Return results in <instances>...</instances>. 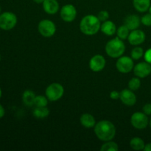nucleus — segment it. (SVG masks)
Returning <instances> with one entry per match:
<instances>
[{
  "label": "nucleus",
  "instance_id": "30",
  "mask_svg": "<svg viewBox=\"0 0 151 151\" xmlns=\"http://www.w3.org/2000/svg\"><path fill=\"white\" fill-rule=\"evenodd\" d=\"M144 58L146 62H147V63L151 64V48L148 49V50L145 52Z\"/></svg>",
  "mask_w": 151,
  "mask_h": 151
},
{
  "label": "nucleus",
  "instance_id": "35",
  "mask_svg": "<svg viewBox=\"0 0 151 151\" xmlns=\"http://www.w3.org/2000/svg\"><path fill=\"white\" fill-rule=\"evenodd\" d=\"M1 96H2V91H1V88H0V99H1Z\"/></svg>",
  "mask_w": 151,
  "mask_h": 151
},
{
  "label": "nucleus",
  "instance_id": "37",
  "mask_svg": "<svg viewBox=\"0 0 151 151\" xmlns=\"http://www.w3.org/2000/svg\"><path fill=\"white\" fill-rule=\"evenodd\" d=\"M149 124H150V128H151V119H150V122H149Z\"/></svg>",
  "mask_w": 151,
  "mask_h": 151
},
{
  "label": "nucleus",
  "instance_id": "13",
  "mask_svg": "<svg viewBox=\"0 0 151 151\" xmlns=\"http://www.w3.org/2000/svg\"><path fill=\"white\" fill-rule=\"evenodd\" d=\"M119 99L123 104L128 106H133L137 103V96L131 89L122 90Z\"/></svg>",
  "mask_w": 151,
  "mask_h": 151
},
{
  "label": "nucleus",
  "instance_id": "10",
  "mask_svg": "<svg viewBox=\"0 0 151 151\" xmlns=\"http://www.w3.org/2000/svg\"><path fill=\"white\" fill-rule=\"evenodd\" d=\"M134 75L139 78H145L151 74V64L147 62H141L134 67Z\"/></svg>",
  "mask_w": 151,
  "mask_h": 151
},
{
  "label": "nucleus",
  "instance_id": "9",
  "mask_svg": "<svg viewBox=\"0 0 151 151\" xmlns=\"http://www.w3.org/2000/svg\"><path fill=\"white\" fill-rule=\"evenodd\" d=\"M60 17L64 22H72L77 16V10L74 5L71 4L63 6L60 10Z\"/></svg>",
  "mask_w": 151,
  "mask_h": 151
},
{
  "label": "nucleus",
  "instance_id": "12",
  "mask_svg": "<svg viewBox=\"0 0 151 151\" xmlns=\"http://www.w3.org/2000/svg\"><path fill=\"white\" fill-rule=\"evenodd\" d=\"M145 33L141 29H134L130 32L128 40L133 46H137L142 44L145 41Z\"/></svg>",
  "mask_w": 151,
  "mask_h": 151
},
{
  "label": "nucleus",
  "instance_id": "39",
  "mask_svg": "<svg viewBox=\"0 0 151 151\" xmlns=\"http://www.w3.org/2000/svg\"><path fill=\"white\" fill-rule=\"evenodd\" d=\"M1 55H0V61H1Z\"/></svg>",
  "mask_w": 151,
  "mask_h": 151
},
{
  "label": "nucleus",
  "instance_id": "26",
  "mask_svg": "<svg viewBox=\"0 0 151 151\" xmlns=\"http://www.w3.org/2000/svg\"><path fill=\"white\" fill-rule=\"evenodd\" d=\"M144 50L142 47H136L131 51V58L133 60H139L143 55H144Z\"/></svg>",
  "mask_w": 151,
  "mask_h": 151
},
{
  "label": "nucleus",
  "instance_id": "36",
  "mask_svg": "<svg viewBox=\"0 0 151 151\" xmlns=\"http://www.w3.org/2000/svg\"><path fill=\"white\" fill-rule=\"evenodd\" d=\"M149 13H151V4H150V7H149Z\"/></svg>",
  "mask_w": 151,
  "mask_h": 151
},
{
  "label": "nucleus",
  "instance_id": "18",
  "mask_svg": "<svg viewBox=\"0 0 151 151\" xmlns=\"http://www.w3.org/2000/svg\"><path fill=\"white\" fill-rule=\"evenodd\" d=\"M151 0H133V4L136 10L140 13H145L149 10Z\"/></svg>",
  "mask_w": 151,
  "mask_h": 151
},
{
  "label": "nucleus",
  "instance_id": "14",
  "mask_svg": "<svg viewBox=\"0 0 151 151\" xmlns=\"http://www.w3.org/2000/svg\"><path fill=\"white\" fill-rule=\"evenodd\" d=\"M124 24L130 29V30H134L139 27L141 24V19L138 15L132 14L128 15L126 16L124 22Z\"/></svg>",
  "mask_w": 151,
  "mask_h": 151
},
{
  "label": "nucleus",
  "instance_id": "2",
  "mask_svg": "<svg viewBox=\"0 0 151 151\" xmlns=\"http://www.w3.org/2000/svg\"><path fill=\"white\" fill-rule=\"evenodd\" d=\"M101 27L100 19L94 15L84 16L80 23V29L86 35H94L99 32Z\"/></svg>",
  "mask_w": 151,
  "mask_h": 151
},
{
  "label": "nucleus",
  "instance_id": "19",
  "mask_svg": "<svg viewBox=\"0 0 151 151\" xmlns=\"http://www.w3.org/2000/svg\"><path fill=\"white\" fill-rule=\"evenodd\" d=\"M35 94L31 90H26L22 94V101L27 106H32L34 105L35 100Z\"/></svg>",
  "mask_w": 151,
  "mask_h": 151
},
{
  "label": "nucleus",
  "instance_id": "6",
  "mask_svg": "<svg viewBox=\"0 0 151 151\" xmlns=\"http://www.w3.org/2000/svg\"><path fill=\"white\" fill-rule=\"evenodd\" d=\"M38 29L42 36L50 38L56 32V26L53 22L49 19H44L38 23Z\"/></svg>",
  "mask_w": 151,
  "mask_h": 151
},
{
  "label": "nucleus",
  "instance_id": "23",
  "mask_svg": "<svg viewBox=\"0 0 151 151\" xmlns=\"http://www.w3.org/2000/svg\"><path fill=\"white\" fill-rule=\"evenodd\" d=\"M118 145L114 142H112L111 140L110 141L106 142V143L102 145L100 150L101 151H116L118 150Z\"/></svg>",
  "mask_w": 151,
  "mask_h": 151
},
{
  "label": "nucleus",
  "instance_id": "3",
  "mask_svg": "<svg viewBox=\"0 0 151 151\" xmlns=\"http://www.w3.org/2000/svg\"><path fill=\"white\" fill-rule=\"evenodd\" d=\"M125 51V45L123 41L118 37L111 39L106 44V52L109 56L113 58H118L122 56Z\"/></svg>",
  "mask_w": 151,
  "mask_h": 151
},
{
  "label": "nucleus",
  "instance_id": "31",
  "mask_svg": "<svg viewBox=\"0 0 151 151\" xmlns=\"http://www.w3.org/2000/svg\"><path fill=\"white\" fill-rule=\"evenodd\" d=\"M119 96H120V92L117 91H112L110 93V97L112 100H117L119 99Z\"/></svg>",
  "mask_w": 151,
  "mask_h": 151
},
{
  "label": "nucleus",
  "instance_id": "16",
  "mask_svg": "<svg viewBox=\"0 0 151 151\" xmlns=\"http://www.w3.org/2000/svg\"><path fill=\"white\" fill-rule=\"evenodd\" d=\"M100 30L106 35H113L116 32V27L115 24L111 21H106L103 22V23L101 24Z\"/></svg>",
  "mask_w": 151,
  "mask_h": 151
},
{
  "label": "nucleus",
  "instance_id": "38",
  "mask_svg": "<svg viewBox=\"0 0 151 151\" xmlns=\"http://www.w3.org/2000/svg\"><path fill=\"white\" fill-rule=\"evenodd\" d=\"M1 6H0V14H1Z\"/></svg>",
  "mask_w": 151,
  "mask_h": 151
},
{
  "label": "nucleus",
  "instance_id": "33",
  "mask_svg": "<svg viewBox=\"0 0 151 151\" xmlns=\"http://www.w3.org/2000/svg\"><path fill=\"white\" fill-rule=\"evenodd\" d=\"M144 150L145 151H151V143H148V144L145 145Z\"/></svg>",
  "mask_w": 151,
  "mask_h": 151
},
{
  "label": "nucleus",
  "instance_id": "34",
  "mask_svg": "<svg viewBox=\"0 0 151 151\" xmlns=\"http://www.w3.org/2000/svg\"><path fill=\"white\" fill-rule=\"evenodd\" d=\"M33 1L36 3V4H43L44 0H33Z\"/></svg>",
  "mask_w": 151,
  "mask_h": 151
},
{
  "label": "nucleus",
  "instance_id": "25",
  "mask_svg": "<svg viewBox=\"0 0 151 151\" xmlns=\"http://www.w3.org/2000/svg\"><path fill=\"white\" fill-rule=\"evenodd\" d=\"M141 86V81L139 80V78H133L130 80L128 82V87L129 89L132 91H137Z\"/></svg>",
  "mask_w": 151,
  "mask_h": 151
},
{
  "label": "nucleus",
  "instance_id": "4",
  "mask_svg": "<svg viewBox=\"0 0 151 151\" xmlns=\"http://www.w3.org/2000/svg\"><path fill=\"white\" fill-rule=\"evenodd\" d=\"M17 16L12 12H4L0 14V29L3 30H10L17 24Z\"/></svg>",
  "mask_w": 151,
  "mask_h": 151
},
{
  "label": "nucleus",
  "instance_id": "17",
  "mask_svg": "<svg viewBox=\"0 0 151 151\" xmlns=\"http://www.w3.org/2000/svg\"><path fill=\"white\" fill-rule=\"evenodd\" d=\"M80 122L81 125L86 128H94L96 125L95 119L90 114H83L80 118Z\"/></svg>",
  "mask_w": 151,
  "mask_h": 151
},
{
  "label": "nucleus",
  "instance_id": "5",
  "mask_svg": "<svg viewBox=\"0 0 151 151\" xmlns=\"http://www.w3.org/2000/svg\"><path fill=\"white\" fill-rule=\"evenodd\" d=\"M46 96L50 101H57L63 97L64 94V88L63 86L58 83H53L46 88Z\"/></svg>",
  "mask_w": 151,
  "mask_h": 151
},
{
  "label": "nucleus",
  "instance_id": "28",
  "mask_svg": "<svg viewBox=\"0 0 151 151\" xmlns=\"http://www.w3.org/2000/svg\"><path fill=\"white\" fill-rule=\"evenodd\" d=\"M97 17L100 19V22H106V21H107L108 19H109V12L106 11V10H101V11L98 13Z\"/></svg>",
  "mask_w": 151,
  "mask_h": 151
},
{
  "label": "nucleus",
  "instance_id": "8",
  "mask_svg": "<svg viewBox=\"0 0 151 151\" xmlns=\"http://www.w3.org/2000/svg\"><path fill=\"white\" fill-rule=\"evenodd\" d=\"M116 67L117 70L121 73L126 74L134 69V63L132 58L128 56H121L118 58L116 63Z\"/></svg>",
  "mask_w": 151,
  "mask_h": 151
},
{
  "label": "nucleus",
  "instance_id": "27",
  "mask_svg": "<svg viewBox=\"0 0 151 151\" xmlns=\"http://www.w3.org/2000/svg\"><path fill=\"white\" fill-rule=\"evenodd\" d=\"M141 23H142L145 26H151V13H149L144 15L141 18Z\"/></svg>",
  "mask_w": 151,
  "mask_h": 151
},
{
  "label": "nucleus",
  "instance_id": "22",
  "mask_svg": "<svg viewBox=\"0 0 151 151\" xmlns=\"http://www.w3.org/2000/svg\"><path fill=\"white\" fill-rule=\"evenodd\" d=\"M129 31L130 29L125 24L122 25V26H120L116 29L117 37L119 38H120L121 40H122V41H124V40L127 39L128 38V35L130 34Z\"/></svg>",
  "mask_w": 151,
  "mask_h": 151
},
{
  "label": "nucleus",
  "instance_id": "1",
  "mask_svg": "<svg viewBox=\"0 0 151 151\" xmlns=\"http://www.w3.org/2000/svg\"><path fill=\"white\" fill-rule=\"evenodd\" d=\"M94 133L97 138L101 141H110L116 135V128L110 121L101 120L94 126Z\"/></svg>",
  "mask_w": 151,
  "mask_h": 151
},
{
  "label": "nucleus",
  "instance_id": "7",
  "mask_svg": "<svg viewBox=\"0 0 151 151\" xmlns=\"http://www.w3.org/2000/svg\"><path fill=\"white\" fill-rule=\"evenodd\" d=\"M131 122L136 129L143 130L148 125L149 119L147 115L143 112H136L131 116Z\"/></svg>",
  "mask_w": 151,
  "mask_h": 151
},
{
  "label": "nucleus",
  "instance_id": "21",
  "mask_svg": "<svg viewBox=\"0 0 151 151\" xmlns=\"http://www.w3.org/2000/svg\"><path fill=\"white\" fill-rule=\"evenodd\" d=\"M130 146L134 150H144L145 144L142 139L139 137H134L130 141Z\"/></svg>",
  "mask_w": 151,
  "mask_h": 151
},
{
  "label": "nucleus",
  "instance_id": "32",
  "mask_svg": "<svg viewBox=\"0 0 151 151\" xmlns=\"http://www.w3.org/2000/svg\"><path fill=\"white\" fill-rule=\"evenodd\" d=\"M4 114H5V110H4V107L0 104V119L2 118L4 116Z\"/></svg>",
  "mask_w": 151,
  "mask_h": 151
},
{
  "label": "nucleus",
  "instance_id": "15",
  "mask_svg": "<svg viewBox=\"0 0 151 151\" xmlns=\"http://www.w3.org/2000/svg\"><path fill=\"white\" fill-rule=\"evenodd\" d=\"M42 4L44 10L48 14H55L59 10V3L57 0H44Z\"/></svg>",
  "mask_w": 151,
  "mask_h": 151
},
{
  "label": "nucleus",
  "instance_id": "20",
  "mask_svg": "<svg viewBox=\"0 0 151 151\" xmlns=\"http://www.w3.org/2000/svg\"><path fill=\"white\" fill-rule=\"evenodd\" d=\"M32 114L38 119H44L47 117L50 114V110L46 107H36L32 111Z\"/></svg>",
  "mask_w": 151,
  "mask_h": 151
},
{
  "label": "nucleus",
  "instance_id": "29",
  "mask_svg": "<svg viewBox=\"0 0 151 151\" xmlns=\"http://www.w3.org/2000/svg\"><path fill=\"white\" fill-rule=\"evenodd\" d=\"M143 113L145 114L147 116L151 115V103H147L143 106Z\"/></svg>",
  "mask_w": 151,
  "mask_h": 151
},
{
  "label": "nucleus",
  "instance_id": "11",
  "mask_svg": "<svg viewBox=\"0 0 151 151\" xmlns=\"http://www.w3.org/2000/svg\"><path fill=\"white\" fill-rule=\"evenodd\" d=\"M106 60L101 55H96L93 56L89 61V67L91 71L98 72L103 70L106 66Z\"/></svg>",
  "mask_w": 151,
  "mask_h": 151
},
{
  "label": "nucleus",
  "instance_id": "24",
  "mask_svg": "<svg viewBox=\"0 0 151 151\" xmlns=\"http://www.w3.org/2000/svg\"><path fill=\"white\" fill-rule=\"evenodd\" d=\"M48 103V98L47 96H42V95H38L35 97V105L36 107H46Z\"/></svg>",
  "mask_w": 151,
  "mask_h": 151
}]
</instances>
